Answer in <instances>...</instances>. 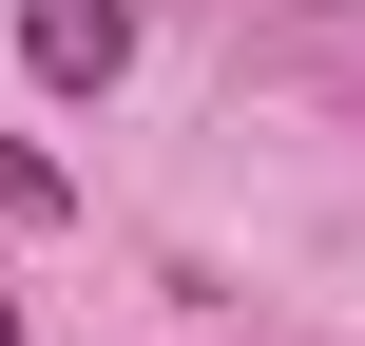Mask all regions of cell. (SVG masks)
Listing matches in <instances>:
<instances>
[{
  "instance_id": "cell-1",
  "label": "cell",
  "mask_w": 365,
  "mask_h": 346,
  "mask_svg": "<svg viewBox=\"0 0 365 346\" xmlns=\"http://www.w3.org/2000/svg\"><path fill=\"white\" fill-rule=\"evenodd\" d=\"M19 77L38 96H115L135 77V0H19Z\"/></svg>"
},
{
  "instance_id": "cell-2",
  "label": "cell",
  "mask_w": 365,
  "mask_h": 346,
  "mask_svg": "<svg viewBox=\"0 0 365 346\" xmlns=\"http://www.w3.org/2000/svg\"><path fill=\"white\" fill-rule=\"evenodd\" d=\"M0 346H19V308H0Z\"/></svg>"
}]
</instances>
